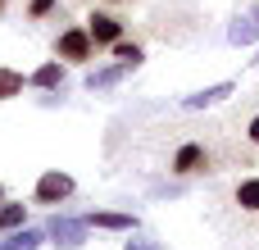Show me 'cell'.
<instances>
[{
  "label": "cell",
  "instance_id": "1",
  "mask_svg": "<svg viewBox=\"0 0 259 250\" xmlns=\"http://www.w3.org/2000/svg\"><path fill=\"white\" fill-rule=\"evenodd\" d=\"M55 59H64V64H87V59H96V41H91L87 23H73V27H64V32L55 36Z\"/></svg>",
  "mask_w": 259,
  "mask_h": 250
},
{
  "label": "cell",
  "instance_id": "2",
  "mask_svg": "<svg viewBox=\"0 0 259 250\" xmlns=\"http://www.w3.org/2000/svg\"><path fill=\"white\" fill-rule=\"evenodd\" d=\"M87 237H91V228H87V219H68V214H55L50 223H46V241L59 250H82L87 246Z\"/></svg>",
  "mask_w": 259,
  "mask_h": 250
},
{
  "label": "cell",
  "instance_id": "13",
  "mask_svg": "<svg viewBox=\"0 0 259 250\" xmlns=\"http://www.w3.org/2000/svg\"><path fill=\"white\" fill-rule=\"evenodd\" d=\"M23 87H27V73H18V68H0V100L23 96Z\"/></svg>",
  "mask_w": 259,
  "mask_h": 250
},
{
  "label": "cell",
  "instance_id": "10",
  "mask_svg": "<svg viewBox=\"0 0 259 250\" xmlns=\"http://www.w3.org/2000/svg\"><path fill=\"white\" fill-rule=\"evenodd\" d=\"M27 87H41V91H64V59H46L41 68L27 73Z\"/></svg>",
  "mask_w": 259,
  "mask_h": 250
},
{
  "label": "cell",
  "instance_id": "16",
  "mask_svg": "<svg viewBox=\"0 0 259 250\" xmlns=\"http://www.w3.org/2000/svg\"><path fill=\"white\" fill-rule=\"evenodd\" d=\"M55 9H59V0H27V18H32V23H41V18H50Z\"/></svg>",
  "mask_w": 259,
  "mask_h": 250
},
{
  "label": "cell",
  "instance_id": "11",
  "mask_svg": "<svg viewBox=\"0 0 259 250\" xmlns=\"http://www.w3.org/2000/svg\"><path fill=\"white\" fill-rule=\"evenodd\" d=\"M46 246V228H14V232H5V250H41Z\"/></svg>",
  "mask_w": 259,
  "mask_h": 250
},
{
  "label": "cell",
  "instance_id": "7",
  "mask_svg": "<svg viewBox=\"0 0 259 250\" xmlns=\"http://www.w3.org/2000/svg\"><path fill=\"white\" fill-rule=\"evenodd\" d=\"M228 41H232V46H255V41H259V5L241 9V14L232 18V27H228Z\"/></svg>",
  "mask_w": 259,
  "mask_h": 250
},
{
  "label": "cell",
  "instance_id": "6",
  "mask_svg": "<svg viewBox=\"0 0 259 250\" xmlns=\"http://www.w3.org/2000/svg\"><path fill=\"white\" fill-rule=\"evenodd\" d=\"M87 228H96V232H137V214H127V210H91L87 214Z\"/></svg>",
  "mask_w": 259,
  "mask_h": 250
},
{
  "label": "cell",
  "instance_id": "21",
  "mask_svg": "<svg viewBox=\"0 0 259 250\" xmlns=\"http://www.w3.org/2000/svg\"><path fill=\"white\" fill-rule=\"evenodd\" d=\"M0 14H5V0H0Z\"/></svg>",
  "mask_w": 259,
  "mask_h": 250
},
{
  "label": "cell",
  "instance_id": "22",
  "mask_svg": "<svg viewBox=\"0 0 259 250\" xmlns=\"http://www.w3.org/2000/svg\"><path fill=\"white\" fill-rule=\"evenodd\" d=\"M0 250H5V241H0Z\"/></svg>",
  "mask_w": 259,
  "mask_h": 250
},
{
  "label": "cell",
  "instance_id": "5",
  "mask_svg": "<svg viewBox=\"0 0 259 250\" xmlns=\"http://www.w3.org/2000/svg\"><path fill=\"white\" fill-rule=\"evenodd\" d=\"M87 32H91L96 50H109L114 41H123V18H118V14H109V9H96V14L87 18Z\"/></svg>",
  "mask_w": 259,
  "mask_h": 250
},
{
  "label": "cell",
  "instance_id": "3",
  "mask_svg": "<svg viewBox=\"0 0 259 250\" xmlns=\"http://www.w3.org/2000/svg\"><path fill=\"white\" fill-rule=\"evenodd\" d=\"M73 191H77V182H73L68 173H59V169H46V173L36 178V187H32V200H36V205H64Z\"/></svg>",
  "mask_w": 259,
  "mask_h": 250
},
{
  "label": "cell",
  "instance_id": "4",
  "mask_svg": "<svg viewBox=\"0 0 259 250\" xmlns=\"http://www.w3.org/2000/svg\"><path fill=\"white\" fill-rule=\"evenodd\" d=\"M205 169H209V150H205L200 141H182V146L173 150L168 173H178V178H196V173H205Z\"/></svg>",
  "mask_w": 259,
  "mask_h": 250
},
{
  "label": "cell",
  "instance_id": "8",
  "mask_svg": "<svg viewBox=\"0 0 259 250\" xmlns=\"http://www.w3.org/2000/svg\"><path fill=\"white\" fill-rule=\"evenodd\" d=\"M237 91V82H214V87H205V91H191V96H182V109H214V105H223L228 96Z\"/></svg>",
  "mask_w": 259,
  "mask_h": 250
},
{
  "label": "cell",
  "instance_id": "19",
  "mask_svg": "<svg viewBox=\"0 0 259 250\" xmlns=\"http://www.w3.org/2000/svg\"><path fill=\"white\" fill-rule=\"evenodd\" d=\"M109 5H127V0H109Z\"/></svg>",
  "mask_w": 259,
  "mask_h": 250
},
{
  "label": "cell",
  "instance_id": "20",
  "mask_svg": "<svg viewBox=\"0 0 259 250\" xmlns=\"http://www.w3.org/2000/svg\"><path fill=\"white\" fill-rule=\"evenodd\" d=\"M0 205H5V187H0Z\"/></svg>",
  "mask_w": 259,
  "mask_h": 250
},
{
  "label": "cell",
  "instance_id": "12",
  "mask_svg": "<svg viewBox=\"0 0 259 250\" xmlns=\"http://www.w3.org/2000/svg\"><path fill=\"white\" fill-rule=\"evenodd\" d=\"M237 205L246 214H259V178H241L237 182Z\"/></svg>",
  "mask_w": 259,
  "mask_h": 250
},
{
  "label": "cell",
  "instance_id": "14",
  "mask_svg": "<svg viewBox=\"0 0 259 250\" xmlns=\"http://www.w3.org/2000/svg\"><path fill=\"white\" fill-rule=\"evenodd\" d=\"M109 50H114V59H123V64H132V68H141V64H146V50H141L137 41H127V36H123V41H114Z\"/></svg>",
  "mask_w": 259,
  "mask_h": 250
},
{
  "label": "cell",
  "instance_id": "15",
  "mask_svg": "<svg viewBox=\"0 0 259 250\" xmlns=\"http://www.w3.org/2000/svg\"><path fill=\"white\" fill-rule=\"evenodd\" d=\"M23 223H27V205H9V200H5V205H0V237L14 232V228H23Z\"/></svg>",
  "mask_w": 259,
  "mask_h": 250
},
{
  "label": "cell",
  "instance_id": "17",
  "mask_svg": "<svg viewBox=\"0 0 259 250\" xmlns=\"http://www.w3.org/2000/svg\"><path fill=\"white\" fill-rule=\"evenodd\" d=\"M123 250H159V246H155V241H141V237H137V241H123Z\"/></svg>",
  "mask_w": 259,
  "mask_h": 250
},
{
  "label": "cell",
  "instance_id": "9",
  "mask_svg": "<svg viewBox=\"0 0 259 250\" xmlns=\"http://www.w3.org/2000/svg\"><path fill=\"white\" fill-rule=\"evenodd\" d=\"M127 73H137V68L123 64V59H114V64H105V68H91V73H87V91H109V87H118Z\"/></svg>",
  "mask_w": 259,
  "mask_h": 250
},
{
  "label": "cell",
  "instance_id": "18",
  "mask_svg": "<svg viewBox=\"0 0 259 250\" xmlns=\"http://www.w3.org/2000/svg\"><path fill=\"white\" fill-rule=\"evenodd\" d=\"M246 137H250V146H259V114L250 118V128H246Z\"/></svg>",
  "mask_w": 259,
  "mask_h": 250
}]
</instances>
